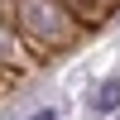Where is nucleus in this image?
Instances as JSON below:
<instances>
[{
	"mask_svg": "<svg viewBox=\"0 0 120 120\" xmlns=\"http://www.w3.org/2000/svg\"><path fill=\"white\" fill-rule=\"evenodd\" d=\"M91 111H101V115H115L120 111V77H106V82L91 91Z\"/></svg>",
	"mask_w": 120,
	"mask_h": 120,
	"instance_id": "nucleus-1",
	"label": "nucleus"
},
{
	"mask_svg": "<svg viewBox=\"0 0 120 120\" xmlns=\"http://www.w3.org/2000/svg\"><path fill=\"white\" fill-rule=\"evenodd\" d=\"M24 120H58V111H53V106H43V111H34V115H24Z\"/></svg>",
	"mask_w": 120,
	"mask_h": 120,
	"instance_id": "nucleus-2",
	"label": "nucleus"
},
{
	"mask_svg": "<svg viewBox=\"0 0 120 120\" xmlns=\"http://www.w3.org/2000/svg\"><path fill=\"white\" fill-rule=\"evenodd\" d=\"M115 120H120V111H115Z\"/></svg>",
	"mask_w": 120,
	"mask_h": 120,
	"instance_id": "nucleus-3",
	"label": "nucleus"
}]
</instances>
